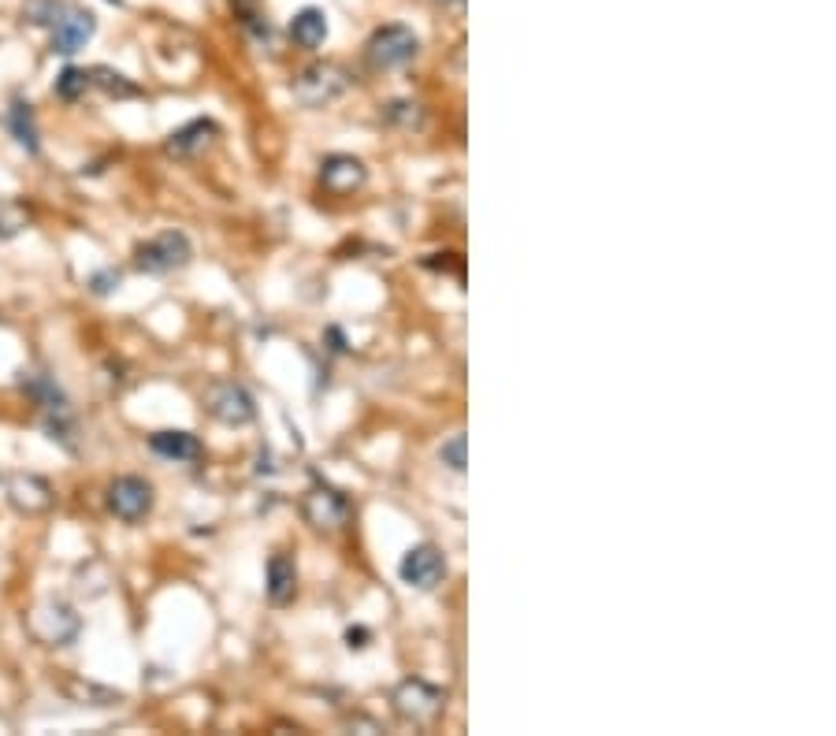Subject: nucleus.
Masks as SVG:
<instances>
[{
    "instance_id": "10",
    "label": "nucleus",
    "mask_w": 836,
    "mask_h": 736,
    "mask_svg": "<svg viewBox=\"0 0 836 736\" xmlns=\"http://www.w3.org/2000/svg\"><path fill=\"white\" fill-rule=\"evenodd\" d=\"M97 34V19L86 8H64V15L53 23V49L56 56H75L86 49V41Z\"/></svg>"
},
{
    "instance_id": "21",
    "label": "nucleus",
    "mask_w": 836,
    "mask_h": 736,
    "mask_svg": "<svg viewBox=\"0 0 836 736\" xmlns=\"http://www.w3.org/2000/svg\"><path fill=\"white\" fill-rule=\"evenodd\" d=\"M23 387H27L30 395L38 398L41 406L49 409V413H64L67 409V398L60 395V387H56L53 380H49V376H30L27 383H23Z\"/></svg>"
},
{
    "instance_id": "24",
    "label": "nucleus",
    "mask_w": 836,
    "mask_h": 736,
    "mask_svg": "<svg viewBox=\"0 0 836 736\" xmlns=\"http://www.w3.org/2000/svg\"><path fill=\"white\" fill-rule=\"evenodd\" d=\"M439 461H443L450 473H465V435H450L443 447H439Z\"/></svg>"
},
{
    "instance_id": "12",
    "label": "nucleus",
    "mask_w": 836,
    "mask_h": 736,
    "mask_svg": "<svg viewBox=\"0 0 836 736\" xmlns=\"http://www.w3.org/2000/svg\"><path fill=\"white\" fill-rule=\"evenodd\" d=\"M8 502L19 513H45L53 506V487L41 476H12L8 480Z\"/></svg>"
},
{
    "instance_id": "2",
    "label": "nucleus",
    "mask_w": 836,
    "mask_h": 736,
    "mask_svg": "<svg viewBox=\"0 0 836 736\" xmlns=\"http://www.w3.org/2000/svg\"><path fill=\"white\" fill-rule=\"evenodd\" d=\"M190 257H194L190 238L183 231H164V235L149 238V242L138 246L134 264H138V272H145V276H168L175 268H186Z\"/></svg>"
},
{
    "instance_id": "25",
    "label": "nucleus",
    "mask_w": 836,
    "mask_h": 736,
    "mask_svg": "<svg viewBox=\"0 0 836 736\" xmlns=\"http://www.w3.org/2000/svg\"><path fill=\"white\" fill-rule=\"evenodd\" d=\"M90 287L97 290V294H108L112 287H119V272H116V268H108V272H97V276L90 279Z\"/></svg>"
},
{
    "instance_id": "14",
    "label": "nucleus",
    "mask_w": 836,
    "mask_h": 736,
    "mask_svg": "<svg viewBox=\"0 0 836 736\" xmlns=\"http://www.w3.org/2000/svg\"><path fill=\"white\" fill-rule=\"evenodd\" d=\"M264 592L275 606H283L294 599L298 592V569H294V558L287 554H272L268 558V577H264Z\"/></svg>"
},
{
    "instance_id": "18",
    "label": "nucleus",
    "mask_w": 836,
    "mask_h": 736,
    "mask_svg": "<svg viewBox=\"0 0 836 736\" xmlns=\"http://www.w3.org/2000/svg\"><path fill=\"white\" fill-rule=\"evenodd\" d=\"M90 86L105 90L108 97H138V93H142L127 75H119V71H112V67H105V64L90 71Z\"/></svg>"
},
{
    "instance_id": "3",
    "label": "nucleus",
    "mask_w": 836,
    "mask_h": 736,
    "mask_svg": "<svg viewBox=\"0 0 836 736\" xmlns=\"http://www.w3.org/2000/svg\"><path fill=\"white\" fill-rule=\"evenodd\" d=\"M391 703H394V710H398V718H405V722H413V725H428L443 714L446 692L443 688H435V684H428L424 677H409V681H402L394 688Z\"/></svg>"
},
{
    "instance_id": "5",
    "label": "nucleus",
    "mask_w": 836,
    "mask_h": 736,
    "mask_svg": "<svg viewBox=\"0 0 836 736\" xmlns=\"http://www.w3.org/2000/svg\"><path fill=\"white\" fill-rule=\"evenodd\" d=\"M346 90H350V75H346L339 64L305 67L298 75V82H294V97H298L305 108L331 105V101H339Z\"/></svg>"
},
{
    "instance_id": "19",
    "label": "nucleus",
    "mask_w": 836,
    "mask_h": 736,
    "mask_svg": "<svg viewBox=\"0 0 836 736\" xmlns=\"http://www.w3.org/2000/svg\"><path fill=\"white\" fill-rule=\"evenodd\" d=\"M86 90H90V71H86V67H75V64L64 67L53 82V93L60 101H79Z\"/></svg>"
},
{
    "instance_id": "4",
    "label": "nucleus",
    "mask_w": 836,
    "mask_h": 736,
    "mask_svg": "<svg viewBox=\"0 0 836 736\" xmlns=\"http://www.w3.org/2000/svg\"><path fill=\"white\" fill-rule=\"evenodd\" d=\"M420 53V38L409 27H379L365 45V60L376 71H391V67H405L413 56Z\"/></svg>"
},
{
    "instance_id": "20",
    "label": "nucleus",
    "mask_w": 836,
    "mask_h": 736,
    "mask_svg": "<svg viewBox=\"0 0 836 736\" xmlns=\"http://www.w3.org/2000/svg\"><path fill=\"white\" fill-rule=\"evenodd\" d=\"M30 227V209L19 201H0V242L23 235Z\"/></svg>"
},
{
    "instance_id": "23",
    "label": "nucleus",
    "mask_w": 836,
    "mask_h": 736,
    "mask_svg": "<svg viewBox=\"0 0 836 736\" xmlns=\"http://www.w3.org/2000/svg\"><path fill=\"white\" fill-rule=\"evenodd\" d=\"M383 116L391 119V123H398V127H405V131H413V127L424 123V112L413 101H391V105L383 108Z\"/></svg>"
},
{
    "instance_id": "22",
    "label": "nucleus",
    "mask_w": 836,
    "mask_h": 736,
    "mask_svg": "<svg viewBox=\"0 0 836 736\" xmlns=\"http://www.w3.org/2000/svg\"><path fill=\"white\" fill-rule=\"evenodd\" d=\"M64 0H27V8H23V19L27 23H34V27H53L56 19L64 15Z\"/></svg>"
},
{
    "instance_id": "17",
    "label": "nucleus",
    "mask_w": 836,
    "mask_h": 736,
    "mask_svg": "<svg viewBox=\"0 0 836 736\" xmlns=\"http://www.w3.org/2000/svg\"><path fill=\"white\" fill-rule=\"evenodd\" d=\"M290 38L298 41L301 49H320L327 41V15L320 8H301L290 19Z\"/></svg>"
},
{
    "instance_id": "13",
    "label": "nucleus",
    "mask_w": 836,
    "mask_h": 736,
    "mask_svg": "<svg viewBox=\"0 0 836 736\" xmlns=\"http://www.w3.org/2000/svg\"><path fill=\"white\" fill-rule=\"evenodd\" d=\"M149 450L164 461H197L201 458V439L183 428H168V432L149 435Z\"/></svg>"
},
{
    "instance_id": "8",
    "label": "nucleus",
    "mask_w": 836,
    "mask_h": 736,
    "mask_svg": "<svg viewBox=\"0 0 836 736\" xmlns=\"http://www.w3.org/2000/svg\"><path fill=\"white\" fill-rule=\"evenodd\" d=\"M398 577H402L409 588H417V592H432V588H439V584L446 580L443 551L432 547V543H417V547H409V551L402 554Z\"/></svg>"
},
{
    "instance_id": "26",
    "label": "nucleus",
    "mask_w": 836,
    "mask_h": 736,
    "mask_svg": "<svg viewBox=\"0 0 836 736\" xmlns=\"http://www.w3.org/2000/svg\"><path fill=\"white\" fill-rule=\"evenodd\" d=\"M439 4H454V8H458V4H465V0H439Z\"/></svg>"
},
{
    "instance_id": "6",
    "label": "nucleus",
    "mask_w": 836,
    "mask_h": 736,
    "mask_svg": "<svg viewBox=\"0 0 836 736\" xmlns=\"http://www.w3.org/2000/svg\"><path fill=\"white\" fill-rule=\"evenodd\" d=\"M301 517L320 532H335L350 521V499L327 484H313L301 499Z\"/></svg>"
},
{
    "instance_id": "15",
    "label": "nucleus",
    "mask_w": 836,
    "mask_h": 736,
    "mask_svg": "<svg viewBox=\"0 0 836 736\" xmlns=\"http://www.w3.org/2000/svg\"><path fill=\"white\" fill-rule=\"evenodd\" d=\"M212 134H216V123H212V119H194V123H186V127H179V131L171 134L168 153L171 157H197V153L212 142Z\"/></svg>"
},
{
    "instance_id": "1",
    "label": "nucleus",
    "mask_w": 836,
    "mask_h": 736,
    "mask_svg": "<svg viewBox=\"0 0 836 736\" xmlns=\"http://www.w3.org/2000/svg\"><path fill=\"white\" fill-rule=\"evenodd\" d=\"M27 632L41 647H71L79 640L82 618L67 603H41L27 614Z\"/></svg>"
},
{
    "instance_id": "7",
    "label": "nucleus",
    "mask_w": 836,
    "mask_h": 736,
    "mask_svg": "<svg viewBox=\"0 0 836 736\" xmlns=\"http://www.w3.org/2000/svg\"><path fill=\"white\" fill-rule=\"evenodd\" d=\"M205 406H209L212 417L220 424H227V428H242V424H249L257 417L253 395H249L242 383H231V380L212 383L209 391H205Z\"/></svg>"
},
{
    "instance_id": "11",
    "label": "nucleus",
    "mask_w": 836,
    "mask_h": 736,
    "mask_svg": "<svg viewBox=\"0 0 836 736\" xmlns=\"http://www.w3.org/2000/svg\"><path fill=\"white\" fill-rule=\"evenodd\" d=\"M365 179V164L357 157H346V153H335V157H327L320 164V183H324L327 194H353V190L365 186Z\"/></svg>"
},
{
    "instance_id": "16",
    "label": "nucleus",
    "mask_w": 836,
    "mask_h": 736,
    "mask_svg": "<svg viewBox=\"0 0 836 736\" xmlns=\"http://www.w3.org/2000/svg\"><path fill=\"white\" fill-rule=\"evenodd\" d=\"M8 131H12V138L23 149H27L30 157H38L41 153V134H38V119H34V108L27 105V101H12V108H8Z\"/></svg>"
},
{
    "instance_id": "9",
    "label": "nucleus",
    "mask_w": 836,
    "mask_h": 736,
    "mask_svg": "<svg viewBox=\"0 0 836 736\" xmlns=\"http://www.w3.org/2000/svg\"><path fill=\"white\" fill-rule=\"evenodd\" d=\"M105 502L119 521L134 525V521H142L145 513L153 510V484L142 480V476H116V480L108 484Z\"/></svg>"
}]
</instances>
